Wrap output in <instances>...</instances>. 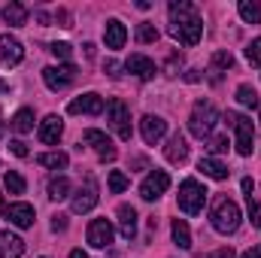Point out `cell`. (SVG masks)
<instances>
[{"label":"cell","instance_id":"obj_1","mask_svg":"<svg viewBox=\"0 0 261 258\" xmlns=\"http://www.w3.org/2000/svg\"><path fill=\"white\" fill-rule=\"evenodd\" d=\"M203 34V21L197 9L189 0H173L170 3V37H176L182 46H197Z\"/></svg>","mask_w":261,"mask_h":258},{"label":"cell","instance_id":"obj_2","mask_svg":"<svg viewBox=\"0 0 261 258\" xmlns=\"http://www.w3.org/2000/svg\"><path fill=\"white\" fill-rule=\"evenodd\" d=\"M210 222H213V228L219 234H234L240 228V207L234 200H228V197H219L213 213H210Z\"/></svg>","mask_w":261,"mask_h":258},{"label":"cell","instance_id":"obj_3","mask_svg":"<svg viewBox=\"0 0 261 258\" xmlns=\"http://www.w3.org/2000/svg\"><path fill=\"white\" fill-rule=\"evenodd\" d=\"M216 122H219V113H216V107L213 104H195V110H192V116H189V131L195 134V137H210L213 128H216Z\"/></svg>","mask_w":261,"mask_h":258},{"label":"cell","instance_id":"obj_4","mask_svg":"<svg viewBox=\"0 0 261 258\" xmlns=\"http://www.w3.org/2000/svg\"><path fill=\"white\" fill-rule=\"evenodd\" d=\"M225 122L237 131V152H240V155H252V143H255V128H252V119L237 116V113H225Z\"/></svg>","mask_w":261,"mask_h":258},{"label":"cell","instance_id":"obj_5","mask_svg":"<svg viewBox=\"0 0 261 258\" xmlns=\"http://www.w3.org/2000/svg\"><path fill=\"white\" fill-rule=\"evenodd\" d=\"M203 200H206V189L197 183V179H186L179 186V210L189 213V216H197L203 210Z\"/></svg>","mask_w":261,"mask_h":258},{"label":"cell","instance_id":"obj_6","mask_svg":"<svg viewBox=\"0 0 261 258\" xmlns=\"http://www.w3.org/2000/svg\"><path fill=\"white\" fill-rule=\"evenodd\" d=\"M107 119H110V128L119 134V140H130V110L125 107V100L113 97L107 104Z\"/></svg>","mask_w":261,"mask_h":258},{"label":"cell","instance_id":"obj_7","mask_svg":"<svg viewBox=\"0 0 261 258\" xmlns=\"http://www.w3.org/2000/svg\"><path fill=\"white\" fill-rule=\"evenodd\" d=\"M97 200H100V194H97V183H94L91 176H85L82 189L73 194V200H70V210H73V213H91V210L97 207Z\"/></svg>","mask_w":261,"mask_h":258},{"label":"cell","instance_id":"obj_8","mask_svg":"<svg viewBox=\"0 0 261 258\" xmlns=\"http://www.w3.org/2000/svg\"><path fill=\"white\" fill-rule=\"evenodd\" d=\"M43 79L52 91H64L67 85H73L76 79V67L73 64H61V67H46L43 70Z\"/></svg>","mask_w":261,"mask_h":258},{"label":"cell","instance_id":"obj_9","mask_svg":"<svg viewBox=\"0 0 261 258\" xmlns=\"http://www.w3.org/2000/svg\"><path fill=\"white\" fill-rule=\"evenodd\" d=\"M167 189H170V176H167L164 170H152V173L143 179V186H140V197H143V200H155V197H161Z\"/></svg>","mask_w":261,"mask_h":258},{"label":"cell","instance_id":"obj_10","mask_svg":"<svg viewBox=\"0 0 261 258\" xmlns=\"http://www.w3.org/2000/svg\"><path fill=\"white\" fill-rule=\"evenodd\" d=\"M67 113H70V116H82V113H85V116H100V113H103V97L94 94V91H88V94L70 100Z\"/></svg>","mask_w":261,"mask_h":258},{"label":"cell","instance_id":"obj_11","mask_svg":"<svg viewBox=\"0 0 261 258\" xmlns=\"http://www.w3.org/2000/svg\"><path fill=\"white\" fill-rule=\"evenodd\" d=\"M113 225L107 222V219H94L91 225H88V243L94 246V249H107L110 243H113Z\"/></svg>","mask_w":261,"mask_h":258},{"label":"cell","instance_id":"obj_12","mask_svg":"<svg viewBox=\"0 0 261 258\" xmlns=\"http://www.w3.org/2000/svg\"><path fill=\"white\" fill-rule=\"evenodd\" d=\"M21 58H24L21 43H18L15 37L3 34V37H0V64L3 67H15V64H21Z\"/></svg>","mask_w":261,"mask_h":258},{"label":"cell","instance_id":"obj_13","mask_svg":"<svg viewBox=\"0 0 261 258\" xmlns=\"http://www.w3.org/2000/svg\"><path fill=\"white\" fill-rule=\"evenodd\" d=\"M140 131H143V140H146L149 146H155V143H158V140L167 134V122H164L161 116H143Z\"/></svg>","mask_w":261,"mask_h":258},{"label":"cell","instance_id":"obj_14","mask_svg":"<svg viewBox=\"0 0 261 258\" xmlns=\"http://www.w3.org/2000/svg\"><path fill=\"white\" fill-rule=\"evenodd\" d=\"M61 134H64V122H61L58 116H46V119L40 122V143L55 146V143L61 140Z\"/></svg>","mask_w":261,"mask_h":258},{"label":"cell","instance_id":"obj_15","mask_svg":"<svg viewBox=\"0 0 261 258\" xmlns=\"http://www.w3.org/2000/svg\"><path fill=\"white\" fill-rule=\"evenodd\" d=\"M164 158H167L170 164H182V161L189 158V143H186L182 134H173V137L167 140V146H164Z\"/></svg>","mask_w":261,"mask_h":258},{"label":"cell","instance_id":"obj_16","mask_svg":"<svg viewBox=\"0 0 261 258\" xmlns=\"http://www.w3.org/2000/svg\"><path fill=\"white\" fill-rule=\"evenodd\" d=\"M103 40H107V49H122L125 40H128V31L119 18H110L107 28H103Z\"/></svg>","mask_w":261,"mask_h":258},{"label":"cell","instance_id":"obj_17","mask_svg":"<svg viewBox=\"0 0 261 258\" xmlns=\"http://www.w3.org/2000/svg\"><path fill=\"white\" fill-rule=\"evenodd\" d=\"M6 219H9L15 228H31V225H34V207H31V203H9Z\"/></svg>","mask_w":261,"mask_h":258},{"label":"cell","instance_id":"obj_18","mask_svg":"<svg viewBox=\"0 0 261 258\" xmlns=\"http://www.w3.org/2000/svg\"><path fill=\"white\" fill-rule=\"evenodd\" d=\"M24 255V240L18 234L0 231V258H21Z\"/></svg>","mask_w":261,"mask_h":258},{"label":"cell","instance_id":"obj_19","mask_svg":"<svg viewBox=\"0 0 261 258\" xmlns=\"http://www.w3.org/2000/svg\"><path fill=\"white\" fill-rule=\"evenodd\" d=\"M125 70L134 73V76H140V79H152L158 70H155V61L152 58H146V55H130L128 61H125Z\"/></svg>","mask_w":261,"mask_h":258},{"label":"cell","instance_id":"obj_20","mask_svg":"<svg viewBox=\"0 0 261 258\" xmlns=\"http://www.w3.org/2000/svg\"><path fill=\"white\" fill-rule=\"evenodd\" d=\"M119 231H122L125 240H134L137 237V210L128 207V203L119 207Z\"/></svg>","mask_w":261,"mask_h":258},{"label":"cell","instance_id":"obj_21","mask_svg":"<svg viewBox=\"0 0 261 258\" xmlns=\"http://www.w3.org/2000/svg\"><path fill=\"white\" fill-rule=\"evenodd\" d=\"M197 170H200L203 176H210V179H228V173H231V170H228L222 161H216V158H200Z\"/></svg>","mask_w":261,"mask_h":258},{"label":"cell","instance_id":"obj_22","mask_svg":"<svg viewBox=\"0 0 261 258\" xmlns=\"http://www.w3.org/2000/svg\"><path fill=\"white\" fill-rule=\"evenodd\" d=\"M9 128L15 131V134H28V131H34V110H31V107H21V110L9 119Z\"/></svg>","mask_w":261,"mask_h":258},{"label":"cell","instance_id":"obj_23","mask_svg":"<svg viewBox=\"0 0 261 258\" xmlns=\"http://www.w3.org/2000/svg\"><path fill=\"white\" fill-rule=\"evenodd\" d=\"M170 231H173V243H176L179 249H192V231H189L186 219H173Z\"/></svg>","mask_w":261,"mask_h":258},{"label":"cell","instance_id":"obj_24","mask_svg":"<svg viewBox=\"0 0 261 258\" xmlns=\"http://www.w3.org/2000/svg\"><path fill=\"white\" fill-rule=\"evenodd\" d=\"M37 164L52 167V170H64L67 164H70V158H67L64 152H43V155H37Z\"/></svg>","mask_w":261,"mask_h":258},{"label":"cell","instance_id":"obj_25","mask_svg":"<svg viewBox=\"0 0 261 258\" xmlns=\"http://www.w3.org/2000/svg\"><path fill=\"white\" fill-rule=\"evenodd\" d=\"M240 18L243 21H249V24H261V3L255 0H240Z\"/></svg>","mask_w":261,"mask_h":258},{"label":"cell","instance_id":"obj_26","mask_svg":"<svg viewBox=\"0 0 261 258\" xmlns=\"http://www.w3.org/2000/svg\"><path fill=\"white\" fill-rule=\"evenodd\" d=\"M82 143H85V146H94L97 152H103L107 146H113V143H110V137H107L103 131H94V128H88L85 134H82Z\"/></svg>","mask_w":261,"mask_h":258},{"label":"cell","instance_id":"obj_27","mask_svg":"<svg viewBox=\"0 0 261 258\" xmlns=\"http://www.w3.org/2000/svg\"><path fill=\"white\" fill-rule=\"evenodd\" d=\"M3 18H6V24H24L28 21V9L21 6V3H9L6 9H3Z\"/></svg>","mask_w":261,"mask_h":258},{"label":"cell","instance_id":"obj_28","mask_svg":"<svg viewBox=\"0 0 261 258\" xmlns=\"http://www.w3.org/2000/svg\"><path fill=\"white\" fill-rule=\"evenodd\" d=\"M231 67H234V55L231 52H216L213 55V82H219V73L231 70Z\"/></svg>","mask_w":261,"mask_h":258},{"label":"cell","instance_id":"obj_29","mask_svg":"<svg viewBox=\"0 0 261 258\" xmlns=\"http://www.w3.org/2000/svg\"><path fill=\"white\" fill-rule=\"evenodd\" d=\"M49 197H52V200L70 197V179H67V176H55V179L49 183Z\"/></svg>","mask_w":261,"mask_h":258},{"label":"cell","instance_id":"obj_30","mask_svg":"<svg viewBox=\"0 0 261 258\" xmlns=\"http://www.w3.org/2000/svg\"><path fill=\"white\" fill-rule=\"evenodd\" d=\"M237 100H240L243 107H252V110H255V107H258V91H255L252 85H240V88H237Z\"/></svg>","mask_w":261,"mask_h":258},{"label":"cell","instance_id":"obj_31","mask_svg":"<svg viewBox=\"0 0 261 258\" xmlns=\"http://www.w3.org/2000/svg\"><path fill=\"white\" fill-rule=\"evenodd\" d=\"M155 40H158V28L152 21H143L137 28V43H155Z\"/></svg>","mask_w":261,"mask_h":258},{"label":"cell","instance_id":"obj_32","mask_svg":"<svg viewBox=\"0 0 261 258\" xmlns=\"http://www.w3.org/2000/svg\"><path fill=\"white\" fill-rule=\"evenodd\" d=\"M3 183H6V192H9V194H24V179H21V173L9 170Z\"/></svg>","mask_w":261,"mask_h":258},{"label":"cell","instance_id":"obj_33","mask_svg":"<svg viewBox=\"0 0 261 258\" xmlns=\"http://www.w3.org/2000/svg\"><path fill=\"white\" fill-rule=\"evenodd\" d=\"M125 189H128V176H125L122 170H113V173H110V192L122 194Z\"/></svg>","mask_w":261,"mask_h":258},{"label":"cell","instance_id":"obj_34","mask_svg":"<svg viewBox=\"0 0 261 258\" xmlns=\"http://www.w3.org/2000/svg\"><path fill=\"white\" fill-rule=\"evenodd\" d=\"M246 58H249V64L261 67V37H258V40H252V43L246 46Z\"/></svg>","mask_w":261,"mask_h":258},{"label":"cell","instance_id":"obj_35","mask_svg":"<svg viewBox=\"0 0 261 258\" xmlns=\"http://www.w3.org/2000/svg\"><path fill=\"white\" fill-rule=\"evenodd\" d=\"M246 207H249V219H252V225L261 231V203L255 197H246Z\"/></svg>","mask_w":261,"mask_h":258},{"label":"cell","instance_id":"obj_36","mask_svg":"<svg viewBox=\"0 0 261 258\" xmlns=\"http://www.w3.org/2000/svg\"><path fill=\"white\" fill-rule=\"evenodd\" d=\"M206 149H210L213 155H222V152H228V137H213Z\"/></svg>","mask_w":261,"mask_h":258},{"label":"cell","instance_id":"obj_37","mask_svg":"<svg viewBox=\"0 0 261 258\" xmlns=\"http://www.w3.org/2000/svg\"><path fill=\"white\" fill-rule=\"evenodd\" d=\"M49 52H52L55 58H61V61L70 58V46H67V43H52V46H49Z\"/></svg>","mask_w":261,"mask_h":258},{"label":"cell","instance_id":"obj_38","mask_svg":"<svg viewBox=\"0 0 261 258\" xmlns=\"http://www.w3.org/2000/svg\"><path fill=\"white\" fill-rule=\"evenodd\" d=\"M9 149H12V155H18V158H28V146H24L21 140H12V143H9Z\"/></svg>","mask_w":261,"mask_h":258},{"label":"cell","instance_id":"obj_39","mask_svg":"<svg viewBox=\"0 0 261 258\" xmlns=\"http://www.w3.org/2000/svg\"><path fill=\"white\" fill-rule=\"evenodd\" d=\"M64 228H67V216H61V213H58V216L52 219V231H64Z\"/></svg>","mask_w":261,"mask_h":258},{"label":"cell","instance_id":"obj_40","mask_svg":"<svg viewBox=\"0 0 261 258\" xmlns=\"http://www.w3.org/2000/svg\"><path fill=\"white\" fill-rule=\"evenodd\" d=\"M116 155H119V152H116V146H107V149L100 152V161H116Z\"/></svg>","mask_w":261,"mask_h":258},{"label":"cell","instance_id":"obj_41","mask_svg":"<svg viewBox=\"0 0 261 258\" xmlns=\"http://www.w3.org/2000/svg\"><path fill=\"white\" fill-rule=\"evenodd\" d=\"M240 186H243V192H246V197H252V189H255V183H252L249 176H246V179H243Z\"/></svg>","mask_w":261,"mask_h":258},{"label":"cell","instance_id":"obj_42","mask_svg":"<svg viewBox=\"0 0 261 258\" xmlns=\"http://www.w3.org/2000/svg\"><path fill=\"white\" fill-rule=\"evenodd\" d=\"M103 70H107L110 76H119V64H116V61H107V64H103Z\"/></svg>","mask_w":261,"mask_h":258},{"label":"cell","instance_id":"obj_43","mask_svg":"<svg viewBox=\"0 0 261 258\" xmlns=\"http://www.w3.org/2000/svg\"><path fill=\"white\" fill-rule=\"evenodd\" d=\"M213 258H234V249H231V246H225V249H219Z\"/></svg>","mask_w":261,"mask_h":258},{"label":"cell","instance_id":"obj_44","mask_svg":"<svg viewBox=\"0 0 261 258\" xmlns=\"http://www.w3.org/2000/svg\"><path fill=\"white\" fill-rule=\"evenodd\" d=\"M176 67H179V55H170V61H167V70H170V73H173V70H176Z\"/></svg>","mask_w":261,"mask_h":258},{"label":"cell","instance_id":"obj_45","mask_svg":"<svg viewBox=\"0 0 261 258\" xmlns=\"http://www.w3.org/2000/svg\"><path fill=\"white\" fill-rule=\"evenodd\" d=\"M197 79H200V73H197V70H189V73H186V82H197Z\"/></svg>","mask_w":261,"mask_h":258},{"label":"cell","instance_id":"obj_46","mask_svg":"<svg viewBox=\"0 0 261 258\" xmlns=\"http://www.w3.org/2000/svg\"><path fill=\"white\" fill-rule=\"evenodd\" d=\"M34 18H37L40 24H49V15H46V12H34Z\"/></svg>","mask_w":261,"mask_h":258},{"label":"cell","instance_id":"obj_47","mask_svg":"<svg viewBox=\"0 0 261 258\" xmlns=\"http://www.w3.org/2000/svg\"><path fill=\"white\" fill-rule=\"evenodd\" d=\"M70 258H88V255H85L82 249H73V252H70Z\"/></svg>","mask_w":261,"mask_h":258},{"label":"cell","instance_id":"obj_48","mask_svg":"<svg viewBox=\"0 0 261 258\" xmlns=\"http://www.w3.org/2000/svg\"><path fill=\"white\" fill-rule=\"evenodd\" d=\"M249 255H252V258H261V243L255 246V249H252V252H249Z\"/></svg>","mask_w":261,"mask_h":258},{"label":"cell","instance_id":"obj_49","mask_svg":"<svg viewBox=\"0 0 261 258\" xmlns=\"http://www.w3.org/2000/svg\"><path fill=\"white\" fill-rule=\"evenodd\" d=\"M0 213H3V197H0Z\"/></svg>","mask_w":261,"mask_h":258},{"label":"cell","instance_id":"obj_50","mask_svg":"<svg viewBox=\"0 0 261 258\" xmlns=\"http://www.w3.org/2000/svg\"><path fill=\"white\" fill-rule=\"evenodd\" d=\"M243 258H252V255H249V252H246V255H243Z\"/></svg>","mask_w":261,"mask_h":258}]
</instances>
